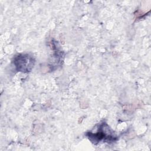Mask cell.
<instances>
[{"mask_svg":"<svg viewBox=\"0 0 151 151\" xmlns=\"http://www.w3.org/2000/svg\"><path fill=\"white\" fill-rule=\"evenodd\" d=\"M86 135L88 139L94 144H97L100 141L103 142H114L117 140V136L114 134L113 130L106 123H102L100 124L97 132L93 133L91 132H87Z\"/></svg>","mask_w":151,"mask_h":151,"instance_id":"6da1fadb","label":"cell"},{"mask_svg":"<svg viewBox=\"0 0 151 151\" xmlns=\"http://www.w3.org/2000/svg\"><path fill=\"white\" fill-rule=\"evenodd\" d=\"M13 63L18 71L28 73L34 67L35 60L28 54H20L14 57Z\"/></svg>","mask_w":151,"mask_h":151,"instance_id":"7a4b0ae2","label":"cell"}]
</instances>
